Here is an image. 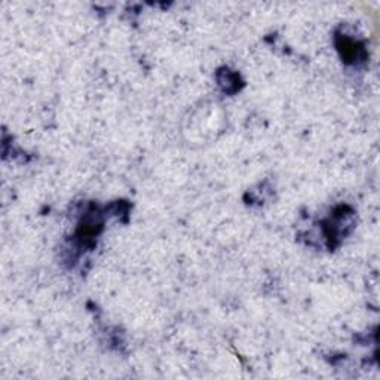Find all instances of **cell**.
<instances>
[{
  "label": "cell",
  "instance_id": "cell-1",
  "mask_svg": "<svg viewBox=\"0 0 380 380\" xmlns=\"http://www.w3.org/2000/svg\"><path fill=\"white\" fill-rule=\"evenodd\" d=\"M339 51L342 52L343 58H346V61H352L355 57H358V51L359 48H356V45L349 40V39H343L340 43H339Z\"/></svg>",
  "mask_w": 380,
  "mask_h": 380
}]
</instances>
